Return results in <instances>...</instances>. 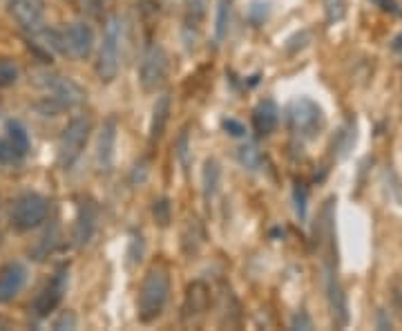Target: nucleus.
<instances>
[{
	"mask_svg": "<svg viewBox=\"0 0 402 331\" xmlns=\"http://www.w3.org/2000/svg\"><path fill=\"white\" fill-rule=\"evenodd\" d=\"M170 298V276L165 266H152L138 289V303L136 313L141 322L157 320L165 309V303Z\"/></svg>",
	"mask_w": 402,
	"mask_h": 331,
	"instance_id": "1",
	"label": "nucleus"
},
{
	"mask_svg": "<svg viewBox=\"0 0 402 331\" xmlns=\"http://www.w3.org/2000/svg\"><path fill=\"white\" fill-rule=\"evenodd\" d=\"M121 50H123V18L119 13L107 18L103 29V43L99 50L97 74L103 83H112L121 67Z\"/></svg>",
	"mask_w": 402,
	"mask_h": 331,
	"instance_id": "2",
	"label": "nucleus"
},
{
	"mask_svg": "<svg viewBox=\"0 0 402 331\" xmlns=\"http://www.w3.org/2000/svg\"><path fill=\"white\" fill-rule=\"evenodd\" d=\"M324 110L320 105L308 99V97H300L288 105V128L302 141H311L317 134L324 130Z\"/></svg>",
	"mask_w": 402,
	"mask_h": 331,
	"instance_id": "3",
	"label": "nucleus"
},
{
	"mask_svg": "<svg viewBox=\"0 0 402 331\" xmlns=\"http://www.w3.org/2000/svg\"><path fill=\"white\" fill-rule=\"evenodd\" d=\"M89 132H92V121L85 114L74 116L65 126L58 141V163L63 166V168H72V166L79 161V157L83 155V150L87 146Z\"/></svg>",
	"mask_w": 402,
	"mask_h": 331,
	"instance_id": "4",
	"label": "nucleus"
},
{
	"mask_svg": "<svg viewBox=\"0 0 402 331\" xmlns=\"http://www.w3.org/2000/svg\"><path fill=\"white\" fill-rule=\"evenodd\" d=\"M170 72V56L163 50L161 43H150L143 56L141 65H138V83H141L143 92H157L163 87Z\"/></svg>",
	"mask_w": 402,
	"mask_h": 331,
	"instance_id": "5",
	"label": "nucleus"
},
{
	"mask_svg": "<svg viewBox=\"0 0 402 331\" xmlns=\"http://www.w3.org/2000/svg\"><path fill=\"white\" fill-rule=\"evenodd\" d=\"M335 242L329 244L327 253H324V287H327V300H329V309L333 315V322L337 327H347L349 322V305H347V293L342 289L337 278V260H335Z\"/></svg>",
	"mask_w": 402,
	"mask_h": 331,
	"instance_id": "6",
	"label": "nucleus"
},
{
	"mask_svg": "<svg viewBox=\"0 0 402 331\" xmlns=\"http://www.w3.org/2000/svg\"><path fill=\"white\" fill-rule=\"evenodd\" d=\"M50 204L38 192H25L13 202L11 208V224L16 231H32L48 219Z\"/></svg>",
	"mask_w": 402,
	"mask_h": 331,
	"instance_id": "7",
	"label": "nucleus"
},
{
	"mask_svg": "<svg viewBox=\"0 0 402 331\" xmlns=\"http://www.w3.org/2000/svg\"><path fill=\"white\" fill-rule=\"evenodd\" d=\"M67 284H70V268L67 266H58L56 273L52 276V280L45 284V287L40 289V293L36 295V300H34V313L38 315V318L50 315L60 303H63Z\"/></svg>",
	"mask_w": 402,
	"mask_h": 331,
	"instance_id": "8",
	"label": "nucleus"
},
{
	"mask_svg": "<svg viewBox=\"0 0 402 331\" xmlns=\"http://www.w3.org/2000/svg\"><path fill=\"white\" fill-rule=\"evenodd\" d=\"M45 87L50 92V101L56 108H76L85 101V92L79 83H74L70 77H48Z\"/></svg>",
	"mask_w": 402,
	"mask_h": 331,
	"instance_id": "9",
	"label": "nucleus"
},
{
	"mask_svg": "<svg viewBox=\"0 0 402 331\" xmlns=\"http://www.w3.org/2000/svg\"><path fill=\"white\" fill-rule=\"evenodd\" d=\"M116 134L119 121L116 116H107L101 132H99V146H97V168L101 175H110L114 166V150H116Z\"/></svg>",
	"mask_w": 402,
	"mask_h": 331,
	"instance_id": "10",
	"label": "nucleus"
},
{
	"mask_svg": "<svg viewBox=\"0 0 402 331\" xmlns=\"http://www.w3.org/2000/svg\"><path fill=\"white\" fill-rule=\"evenodd\" d=\"M9 13L27 32H38L45 21V0H9Z\"/></svg>",
	"mask_w": 402,
	"mask_h": 331,
	"instance_id": "11",
	"label": "nucleus"
},
{
	"mask_svg": "<svg viewBox=\"0 0 402 331\" xmlns=\"http://www.w3.org/2000/svg\"><path fill=\"white\" fill-rule=\"evenodd\" d=\"M65 52H70L76 58H87L92 48H94V32L87 23H72L65 32Z\"/></svg>",
	"mask_w": 402,
	"mask_h": 331,
	"instance_id": "12",
	"label": "nucleus"
},
{
	"mask_svg": "<svg viewBox=\"0 0 402 331\" xmlns=\"http://www.w3.org/2000/svg\"><path fill=\"white\" fill-rule=\"evenodd\" d=\"M99 222V208L92 200H83L79 204V213H76V224H74V244L85 246L89 239L94 237Z\"/></svg>",
	"mask_w": 402,
	"mask_h": 331,
	"instance_id": "13",
	"label": "nucleus"
},
{
	"mask_svg": "<svg viewBox=\"0 0 402 331\" xmlns=\"http://www.w3.org/2000/svg\"><path fill=\"white\" fill-rule=\"evenodd\" d=\"M27 282V268L21 262H9L0 268V303H11Z\"/></svg>",
	"mask_w": 402,
	"mask_h": 331,
	"instance_id": "14",
	"label": "nucleus"
},
{
	"mask_svg": "<svg viewBox=\"0 0 402 331\" xmlns=\"http://www.w3.org/2000/svg\"><path fill=\"white\" fill-rule=\"evenodd\" d=\"M277 124H280V108L273 99H264L255 105L253 110V128L259 137H268L275 132Z\"/></svg>",
	"mask_w": 402,
	"mask_h": 331,
	"instance_id": "15",
	"label": "nucleus"
},
{
	"mask_svg": "<svg viewBox=\"0 0 402 331\" xmlns=\"http://www.w3.org/2000/svg\"><path fill=\"white\" fill-rule=\"evenodd\" d=\"M210 305V289L204 282H192L185 293V303H183V320H190L201 315Z\"/></svg>",
	"mask_w": 402,
	"mask_h": 331,
	"instance_id": "16",
	"label": "nucleus"
},
{
	"mask_svg": "<svg viewBox=\"0 0 402 331\" xmlns=\"http://www.w3.org/2000/svg\"><path fill=\"white\" fill-rule=\"evenodd\" d=\"M170 119V94H161L157 99L152 108V119H150V132H148V141H150V148H154L159 143V139L163 137V130H165V124Z\"/></svg>",
	"mask_w": 402,
	"mask_h": 331,
	"instance_id": "17",
	"label": "nucleus"
},
{
	"mask_svg": "<svg viewBox=\"0 0 402 331\" xmlns=\"http://www.w3.org/2000/svg\"><path fill=\"white\" fill-rule=\"evenodd\" d=\"M7 141L11 146V150L16 153L18 159H23L29 150V134L25 130V126L21 121H9L7 124Z\"/></svg>",
	"mask_w": 402,
	"mask_h": 331,
	"instance_id": "18",
	"label": "nucleus"
},
{
	"mask_svg": "<svg viewBox=\"0 0 402 331\" xmlns=\"http://www.w3.org/2000/svg\"><path fill=\"white\" fill-rule=\"evenodd\" d=\"M219 163L214 159H208L204 163V173H201V190H204V200L206 204H210V200L214 197V192H217V186H219Z\"/></svg>",
	"mask_w": 402,
	"mask_h": 331,
	"instance_id": "19",
	"label": "nucleus"
},
{
	"mask_svg": "<svg viewBox=\"0 0 402 331\" xmlns=\"http://www.w3.org/2000/svg\"><path fill=\"white\" fill-rule=\"evenodd\" d=\"M230 13H233V0H219L217 16H214V40L224 43L230 29Z\"/></svg>",
	"mask_w": 402,
	"mask_h": 331,
	"instance_id": "20",
	"label": "nucleus"
},
{
	"mask_svg": "<svg viewBox=\"0 0 402 331\" xmlns=\"http://www.w3.org/2000/svg\"><path fill=\"white\" fill-rule=\"evenodd\" d=\"M239 163L244 166V168H249V170H257L259 163H261V155H259L257 146H253V143L241 146L239 148Z\"/></svg>",
	"mask_w": 402,
	"mask_h": 331,
	"instance_id": "21",
	"label": "nucleus"
},
{
	"mask_svg": "<svg viewBox=\"0 0 402 331\" xmlns=\"http://www.w3.org/2000/svg\"><path fill=\"white\" fill-rule=\"evenodd\" d=\"M293 202H295V213L300 219H306V206H308V188L304 182L293 184Z\"/></svg>",
	"mask_w": 402,
	"mask_h": 331,
	"instance_id": "22",
	"label": "nucleus"
},
{
	"mask_svg": "<svg viewBox=\"0 0 402 331\" xmlns=\"http://www.w3.org/2000/svg\"><path fill=\"white\" fill-rule=\"evenodd\" d=\"M177 157H179V163L181 168L188 173L190 168V137H188V128H183L179 139H177Z\"/></svg>",
	"mask_w": 402,
	"mask_h": 331,
	"instance_id": "23",
	"label": "nucleus"
},
{
	"mask_svg": "<svg viewBox=\"0 0 402 331\" xmlns=\"http://www.w3.org/2000/svg\"><path fill=\"white\" fill-rule=\"evenodd\" d=\"M208 0H185V7H188V18H185V27H197L199 21L204 18Z\"/></svg>",
	"mask_w": 402,
	"mask_h": 331,
	"instance_id": "24",
	"label": "nucleus"
},
{
	"mask_svg": "<svg viewBox=\"0 0 402 331\" xmlns=\"http://www.w3.org/2000/svg\"><path fill=\"white\" fill-rule=\"evenodd\" d=\"M18 81V67L16 63H11L9 58H0V85L9 87Z\"/></svg>",
	"mask_w": 402,
	"mask_h": 331,
	"instance_id": "25",
	"label": "nucleus"
},
{
	"mask_svg": "<svg viewBox=\"0 0 402 331\" xmlns=\"http://www.w3.org/2000/svg\"><path fill=\"white\" fill-rule=\"evenodd\" d=\"M353 143H355V126L353 124H349L342 132H339V143H337V150H339V155H347L349 150L353 148Z\"/></svg>",
	"mask_w": 402,
	"mask_h": 331,
	"instance_id": "26",
	"label": "nucleus"
},
{
	"mask_svg": "<svg viewBox=\"0 0 402 331\" xmlns=\"http://www.w3.org/2000/svg\"><path fill=\"white\" fill-rule=\"evenodd\" d=\"M152 213H154V219H157L161 227H168V222H170V202L168 200L154 202Z\"/></svg>",
	"mask_w": 402,
	"mask_h": 331,
	"instance_id": "27",
	"label": "nucleus"
},
{
	"mask_svg": "<svg viewBox=\"0 0 402 331\" xmlns=\"http://www.w3.org/2000/svg\"><path fill=\"white\" fill-rule=\"evenodd\" d=\"M344 7H347L344 0H327V18L331 23L339 21L344 16Z\"/></svg>",
	"mask_w": 402,
	"mask_h": 331,
	"instance_id": "28",
	"label": "nucleus"
},
{
	"mask_svg": "<svg viewBox=\"0 0 402 331\" xmlns=\"http://www.w3.org/2000/svg\"><path fill=\"white\" fill-rule=\"evenodd\" d=\"M13 161H18L16 153L11 150V146H9L7 139L5 141L0 139V163H13Z\"/></svg>",
	"mask_w": 402,
	"mask_h": 331,
	"instance_id": "29",
	"label": "nucleus"
},
{
	"mask_svg": "<svg viewBox=\"0 0 402 331\" xmlns=\"http://www.w3.org/2000/svg\"><path fill=\"white\" fill-rule=\"evenodd\" d=\"M290 329H313V322H311V318L306 315V311H300V313L293 315Z\"/></svg>",
	"mask_w": 402,
	"mask_h": 331,
	"instance_id": "30",
	"label": "nucleus"
},
{
	"mask_svg": "<svg viewBox=\"0 0 402 331\" xmlns=\"http://www.w3.org/2000/svg\"><path fill=\"white\" fill-rule=\"evenodd\" d=\"M85 7L94 18L103 16V9L107 7V0H85Z\"/></svg>",
	"mask_w": 402,
	"mask_h": 331,
	"instance_id": "31",
	"label": "nucleus"
},
{
	"mask_svg": "<svg viewBox=\"0 0 402 331\" xmlns=\"http://www.w3.org/2000/svg\"><path fill=\"white\" fill-rule=\"evenodd\" d=\"M54 329H76V318L72 311H65L60 318L54 322Z\"/></svg>",
	"mask_w": 402,
	"mask_h": 331,
	"instance_id": "32",
	"label": "nucleus"
},
{
	"mask_svg": "<svg viewBox=\"0 0 402 331\" xmlns=\"http://www.w3.org/2000/svg\"><path fill=\"white\" fill-rule=\"evenodd\" d=\"M224 128L233 134V137H244V134H246V128L239 121H235V119H228V121H224Z\"/></svg>",
	"mask_w": 402,
	"mask_h": 331,
	"instance_id": "33",
	"label": "nucleus"
},
{
	"mask_svg": "<svg viewBox=\"0 0 402 331\" xmlns=\"http://www.w3.org/2000/svg\"><path fill=\"white\" fill-rule=\"evenodd\" d=\"M393 52H396V56H398V61H400V65H402V34L400 36H396V40H393Z\"/></svg>",
	"mask_w": 402,
	"mask_h": 331,
	"instance_id": "34",
	"label": "nucleus"
},
{
	"mask_svg": "<svg viewBox=\"0 0 402 331\" xmlns=\"http://www.w3.org/2000/svg\"><path fill=\"white\" fill-rule=\"evenodd\" d=\"M378 3L382 5V9H384V11H393V13H400V9H398V5L393 3V0H378Z\"/></svg>",
	"mask_w": 402,
	"mask_h": 331,
	"instance_id": "35",
	"label": "nucleus"
}]
</instances>
